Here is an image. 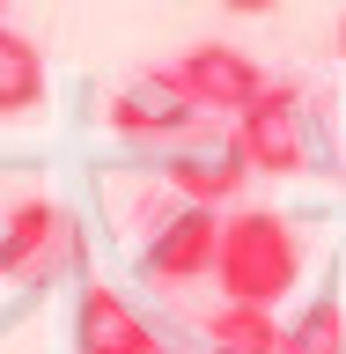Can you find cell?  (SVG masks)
Returning a JSON list of instances; mask_svg holds the SVG:
<instances>
[{
  "mask_svg": "<svg viewBox=\"0 0 346 354\" xmlns=\"http://www.w3.org/2000/svg\"><path fill=\"white\" fill-rule=\"evenodd\" d=\"M214 251H221V207L184 199L177 214L155 221L148 251H140V273L155 288H192V281H214Z\"/></svg>",
  "mask_w": 346,
  "mask_h": 354,
  "instance_id": "3957f363",
  "label": "cell"
},
{
  "mask_svg": "<svg viewBox=\"0 0 346 354\" xmlns=\"http://www.w3.org/2000/svg\"><path fill=\"white\" fill-rule=\"evenodd\" d=\"M229 15H265V8H280V0H221Z\"/></svg>",
  "mask_w": 346,
  "mask_h": 354,
  "instance_id": "7c38bea8",
  "label": "cell"
},
{
  "mask_svg": "<svg viewBox=\"0 0 346 354\" xmlns=\"http://www.w3.org/2000/svg\"><path fill=\"white\" fill-rule=\"evenodd\" d=\"M280 354H346V303L317 295L309 310H295L280 332Z\"/></svg>",
  "mask_w": 346,
  "mask_h": 354,
  "instance_id": "8fae6325",
  "label": "cell"
},
{
  "mask_svg": "<svg viewBox=\"0 0 346 354\" xmlns=\"http://www.w3.org/2000/svg\"><path fill=\"white\" fill-rule=\"evenodd\" d=\"M280 317L258 303H221L206 317V354H280Z\"/></svg>",
  "mask_w": 346,
  "mask_h": 354,
  "instance_id": "9c48e42d",
  "label": "cell"
},
{
  "mask_svg": "<svg viewBox=\"0 0 346 354\" xmlns=\"http://www.w3.org/2000/svg\"><path fill=\"white\" fill-rule=\"evenodd\" d=\"M37 104H44V52L0 22V118H22Z\"/></svg>",
  "mask_w": 346,
  "mask_h": 354,
  "instance_id": "30bf717a",
  "label": "cell"
},
{
  "mask_svg": "<svg viewBox=\"0 0 346 354\" xmlns=\"http://www.w3.org/2000/svg\"><path fill=\"white\" fill-rule=\"evenodd\" d=\"M59 207L52 199H22L15 214H8V229H0V273H30V266L52 259V243H59Z\"/></svg>",
  "mask_w": 346,
  "mask_h": 354,
  "instance_id": "ba28073f",
  "label": "cell"
},
{
  "mask_svg": "<svg viewBox=\"0 0 346 354\" xmlns=\"http://www.w3.org/2000/svg\"><path fill=\"white\" fill-rule=\"evenodd\" d=\"M302 281V236L295 221L273 207H236L221 221V251H214V288L221 303H287V288Z\"/></svg>",
  "mask_w": 346,
  "mask_h": 354,
  "instance_id": "6da1fadb",
  "label": "cell"
},
{
  "mask_svg": "<svg viewBox=\"0 0 346 354\" xmlns=\"http://www.w3.org/2000/svg\"><path fill=\"white\" fill-rule=\"evenodd\" d=\"M243 177H251V155L229 140V148H192V155H170V185L199 207H221V199L243 192Z\"/></svg>",
  "mask_w": 346,
  "mask_h": 354,
  "instance_id": "52a82bcc",
  "label": "cell"
},
{
  "mask_svg": "<svg viewBox=\"0 0 346 354\" xmlns=\"http://www.w3.org/2000/svg\"><path fill=\"white\" fill-rule=\"evenodd\" d=\"M74 347L81 354H177V347H162V332L118 288H81V303H74Z\"/></svg>",
  "mask_w": 346,
  "mask_h": 354,
  "instance_id": "5b68a950",
  "label": "cell"
},
{
  "mask_svg": "<svg viewBox=\"0 0 346 354\" xmlns=\"http://www.w3.org/2000/svg\"><path fill=\"white\" fill-rule=\"evenodd\" d=\"M0 15H8V0H0Z\"/></svg>",
  "mask_w": 346,
  "mask_h": 354,
  "instance_id": "5bb4252c",
  "label": "cell"
},
{
  "mask_svg": "<svg viewBox=\"0 0 346 354\" xmlns=\"http://www.w3.org/2000/svg\"><path fill=\"white\" fill-rule=\"evenodd\" d=\"M339 52H346V22H339Z\"/></svg>",
  "mask_w": 346,
  "mask_h": 354,
  "instance_id": "4fadbf2b",
  "label": "cell"
},
{
  "mask_svg": "<svg viewBox=\"0 0 346 354\" xmlns=\"http://www.w3.org/2000/svg\"><path fill=\"white\" fill-rule=\"evenodd\" d=\"M236 148L251 155V170H265V177H295V170L309 162L302 96H295V88H265L258 104L236 118Z\"/></svg>",
  "mask_w": 346,
  "mask_h": 354,
  "instance_id": "277c9868",
  "label": "cell"
},
{
  "mask_svg": "<svg viewBox=\"0 0 346 354\" xmlns=\"http://www.w3.org/2000/svg\"><path fill=\"white\" fill-rule=\"evenodd\" d=\"M170 82L184 88V104H192L199 118H243V111L273 88L265 66L251 59L243 44H192V52L170 66Z\"/></svg>",
  "mask_w": 346,
  "mask_h": 354,
  "instance_id": "7a4b0ae2",
  "label": "cell"
},
{
  "mask_svg": "<svg viewBox=\"0 0 346 354\" xmlns=\"http://www.w3.org/2000/svg\"><path fill=\"white\" fill-rule=\"evenodd\" d=\"M199 111L184 104V88L170 82V66H155L148 82H133L118 104H110V126L118 133H133V140H155V133H184Z\"/></svg>",
  "mask_w": 346,
  "mask_h": 354,
  "instance_id": "8992f818",
  "label": "cell"
}]
</instances>
